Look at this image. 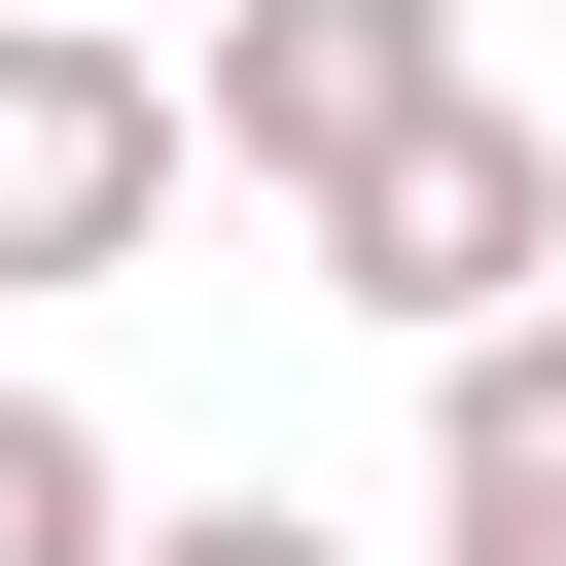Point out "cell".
<instances>
[{
	"instance_id": "6da1fadb",
	"label": "cell",
	"mask_w": 566,
	"mask_h": 566,
	"mask_svg": "<svg viewBox=\"0 0 566 566\" xmlns=\"http://www.w3.org/2000/svg\"><path fill=\"white\" fill-rule=\"evenodd\" d=\"M283 248H318V318L460 354V318H531V283H566V142H531V106L460 71V106H424V142H354V177L283 212Z\"/></svg>"
},
{
	"instance_id": "7a4b0ae2",
	"label": "cell",
	"mask_w": 566,
	"mask_h": 566,
	"mask_svg": "<svg viewBox=\"0 0 566 566\" xmlns=\"http://www.w3.org/2000/svg\"><path fill=\"white\" fill-rule=\"evenodd\" d=\"M212 177V106H177V35H106V0H0V283H142V212Z\"/></svg>"
},
{
	"instance_id": "3957f363",
	"label": "cell",
	"mask_w": 566,
	"mask_h": 566,
	"mask_svg": "<svg viewBox=\"0 0 566 566\" xmlns=\"http://www.w3.org/2000/svg\"><path fill=\"white\" fill-rule=\"evenodd\" d=\"M177 106H212V177H283V212H318L354 142H424V106H460V0H212V35H177Z\"/></svg>"
},
{
	"instance_id": "277c9868",
	"label": "cell",
	"mask_w": 566,
	"mask_h": 566,
	"mask_svg": "<svg viewBox=\"0 0 566 566\" xmlns=\"http://www.w3.org/2000/svg\"><path fill=\"white\" fill-rule=\"evenodd\" d=\"M0 566H142V460H106L35 354H0Z\"/></svg>"
},
{
	"instance_id": "5b68a950",
	"label": "cell",
	"mask_w": 566,
	"mask_h": 566,
	"mask_svg": "<svg viewBox=\"0 0 566 566\" xmlns=\"http://www.w3.org/2000/svg\"><path fill=\"white\" fill-rule=\"evenodd\" d=\"M424 460H531V495H566V283H531V318H460V354H424Z\"/></svg>"
},
{
	"instance_id": "8992f818",
	"label": "cell",
	"mask_w": 566,
	"mask_h": 566,
	"mask_svg": "<svg viewBox=\"0 0 566 566\" xmlns=\"http://www.w3.org/2000/svg\"><path fill=\"white\" fill-rule=\"evenodd\" d=\"M424 566H566V495L531 460H424Z\"/></svg>"
},
{
	"instance_id": "52a82bcc",
	"label": "cell",
	"mask_w": 566,
	"mask_h": 566,
	"mask_svg": "<svg viewBox=\"0 0 566 566\" xmlns=\"http://www.w3.org/2000/svg\"><path fill=\"white\" fill-rule=\"evenodd\" d=\"M142 566H354L318 495H142Z\"/></svg>"
}]
</instances>
